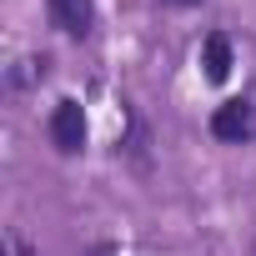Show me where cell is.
<instances>
[{
  "label": "cell",
  "instance_id": "cell-3",
  "mask_svg": "<svg viewBox=\"0 0 256 256\" xmlns=\"http://www.w3.org/2000/svg\"><path fill=\"white\" fill-rule=\"evenodd\" d=\"M50 6V16H56V26L66 30V36H90V26H96V0H46Z\"/></svg>",
  "mask_w": 256,
  "mask_h": 256
},
{
  "label": "cell",
  "instance_id": "cell-5",
  "mask_svg": "<svg viewBox=\"0 0 256 256\" xmlns=\"http://www.w3.org/2000/svg\"><path fill=\"white\" fill-rule=\"evenodd\" d=\"M86 256H126V251H120V246H110V241H100V246H90Z\"/></svg>",
  "mask_w": 256,
  "mask_h": 256
},
{
  "label": "cell",
  "instance_id": "cell-2",
  "mask_svg": "<svg viewBox=\"0 0 256 256\" xmlns=\"http://www.w3.org/2000/svg\"><path fill=\"white\" fill-rule=\"evenodd\" d=\"M50 141H56V151H66V156H76V151L86 146V110H80V100H60V106L50 110Z\"/></svg>",
  "mask_w": 256,
  "mask_h": 256
},
{
  "label": "cell",
  "instance_id": "cell-6",
  "mask_svg": "<svg viewBox=\"0 0 256 256\" xmlns=\"http://www.w3.org/2000/svg\"><path fill=\"white\" fill-rule=\"evenodd\" d=\"M166 6H196V0H166Z\"/></svg>",
  "mask_w": 256,
  "mask_h": 256
},
{
  "label": "cell",
  "instance_id": "cell-4",
  "mask_svg": "<svg viewBox=\"0 0 256 256\" xmlns=\"http://www.w3.org/2000/svg\"><path fill=\"white\" fill-rule=\"evenodd\" d=\"M201 66H206V80H226V76H231V40H226V36H206Z\"/></svg>",
  "mask_w": 256,
  "mask_h": 256
},
{
  "label": "cell",
  "instance_id": "cell-1",
  "mask_svg": "<svg viewBox=\"0 0 256 256\" xmlns=\"http://www.w3.org/2000/svg\"><path fill=\"white\" fill-rule=\"evenodd\" d=\"M211 136H216V141H256V106H251V100H226V106H216Z\"/></svg>",
  "mask_w": 256,
  "mask_h": 256
}]
</instances>
